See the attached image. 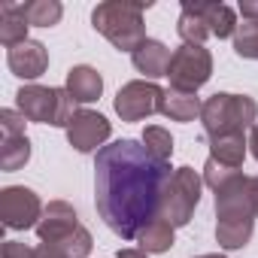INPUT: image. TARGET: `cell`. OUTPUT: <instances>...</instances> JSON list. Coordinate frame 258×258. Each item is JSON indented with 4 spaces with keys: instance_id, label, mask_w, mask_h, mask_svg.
<instances>
[{
    "instance_id": "obj_1",
    "label": "cell",
    "mask_w": 258,
    "mask_h": 258,
    "mask_svg": "<svg viewBox=\"0 0 258 258\" xmlns=\"http://www.w3.org/2000/svg\"><path fill=\"white\" fill-rule=\"evenodd\" d=\"M173 176L170 161H158L143 140H115L94 158V204L103 225L137 240L140 228L161 216V198Z\"/></svg>"
},
{
    "instance_id": "obj_2",
    "label": "cell",
    "mask_w": 258,
    "mask_h": 258,
    "mask_svg": "<svg viewBox=\"0 0 258 258\" xmlns=\"http://www.w3.org/2000/svg\"><path fill=\"white\" fill-rule=\"evenodd\" d=\"M152 4H127V0H106L97 4L91 13V25L100 37H106L118 52H137L149 37H146V25H143V13Z\"/></svg>"
},
{
    "instance_id": "obj_3",
    "label": "cell",
    "mask_w": 258,
    "mask_h": 258,
    "mask_svg": "<svg viewBox=\"0 0 258 258\" xmlns=\"http://www.w3.org/2000/svg\"><path fill=\"white\" fill-rule=\"evenodd\" d=\"M201 124L207 137H222V134H246L258 124V103L249 94H231L219 91L204 100L201 109Z\"/></svg>"
},
{
    "instance_id": "obj_4",
    "label": "cell",
    "mask_w": 258,
    "mask_h": 258,
    "mask_svg": "<svg viewBox=\"0 0 258 258\" xmlns=\"http://www.w3.org/2000/svg\"><path fill=\"white\" fill-rule=\"evenodd\" d=\"M16 106L28 121L64 127V131L73 124L79 112L67 88H49V85H22L16 91Z\"/></svg>"
},
{
    "instance_id": "obj_5",
    "label": "cell",
    "mask_w": 258,
    "mask_h": 258,
    "mask_svg": "<svg viewBox=\"0 0 258 258\" xmlns=\"http://www.w3.org/2000/svg\"><path fill=\"white\" fill-rule=\"evenodd\" d=\"M201 188L204 176H198L195 167H176L161 198V219H167L173 228H185L201 204Z\"/></svg>"
},
{
    "instance_id": "obj_6",
    "label": "cell",
    "mask_w": 258,
    "mask_h": 258,
    "mask_svg": "<svg viewBox=\"0 0 258 258\" xmlns=\"http://www.w3.org/2000/svg\"><path fill=\"white\" fill-rule=\"evenodd\" d=\"M213 76V55L207 46H188L182 43L173 58H170V70H167V79H170V88H179V91H195L201 85H207Z\"/></svg>"
},
{
    "instance_id": "obj_7",
    "label": "cell",
    "mask_w": 258,
    "mask_h": 258,
    "mask_svg": "<svg viewBox=\"0 0 258 258\" xmlns=\"http://www.w3.org/2000/svg\"><path fill=\"white\" fill-rule=\"evenodd\" d=\"M161 97H164L161 85H155L149 79H134L118 88L112 106L121 121H143V118L161 112Z\"/></svg>"
},
{
    "instance_id": "obj_8",
    "label": "cell",
    "mask_w": 258,
    "mask_h": 258,
    "mask_svg": "<svg viewBox=\"0 0 258 258\" xmlns=\"http://www.w3.org/2000/svg\"><path fill=\"white\" fill-rule=\"evenodd\" d=\"M43 201L34 188L28 185H7L0 191V219L4 228L10 231H28L37 228V222L43 219Z\"/></svg>"
},
{
    "instance_id": "obj_9",
    "label": "cell",
    "mask_w": 258,
    "mask_h": 258,
    "mask_svg": "<svg viewBox=\"0 0 258 258\" xmlns=\"http://www.w3.org/2000/svg\"><path fill=\"white\" fill-rule=\"evenodd\" d=\"M109 134H112V124H109L106 115H100L94 109H79L73 124L67 127V143L76 152L88 155V152H100L106 146Z\"/></svg>"
},
{
    "instance_id": "obj_10",
    "label": "cell",
    "mask_w": 258,
    "mask_h": 258,
    "mask_svg": "<svg viewBox=\"0 0 258 258\" xmlns=\"http://www.w3.org/2000/svg\"><path fill=\"white\" fill-rule=\"evenodd\" d=\"M7 64H10L13 76L34 85V79H40L49 70V49L43 43H37V40H25V43L13 46L7 52Z\"/></svg>"
},
{
    "instance_id": "obj_11",
    "label": "cell",
    "mask_w": 258,
    "mask_h": 258,
    "mask_svg": "<svg viewBox=\"0 0 258 258\" xmlns=\"http://www.w3.org/2000/svg\"><path fill=\"white\" fill-rule=\"evenodd\" d=\"M76 228H79L76 210L67 201H49L43 210V219L37 222V237H40V243H52V240L73 234Z\"/></svg>"
},
{
    "instance_id": "obj_12",
    "label": "cell",
    "mask_w": 258,
    "mask_h": 258,
    "mask_svg": "<svg viewBox=\"0 0 258 258\" xmlns=\"http://www.w3.org/2000/svg\"><path fill=\"white\" fill-rule=\"evenodd\" d=\"M170 58H173V52H170L161 40H146V43L131 55V64H134L137 73H143V79L155 82V79L167 76V70H170Z\"/></svg>"
},
{
    "instance_id": "obj_13",
    "label": "cell",
    "mask_w": 258,
    "mask_h": 258,
    "mask_svg": "<svg viewBox=\"0 0 258 258\" xmlns=\"http://www.w3.org/2000/svg\"><path fill=\"white\" fill-rule=\"evenodd\" d=\"M91 246H94L91 231L79 225L73 234H67V237H61V240L40 243V246H37V258H88Z\"/></svg>"
},
{
    "instance_id": "obj_14",
    "label": "cell",
    "mask_w": 258,
    "mask_h": 258,
    "mask_svg": "<svg viewBox=\"0 0 258 258\" xmlns=\"http://www.w3.org/2000/svg\"><path fill=\"white\" fill-rule=\"evenodd\" d=\"M191 7L207 22L210 37H219V40H228L231 37L234 40V34H237V13L228 4H216V0H191Z\"/></svg>"
},
{
    "instance_id": "obj_15",
    "label": "cell",
    "mask_w": 258,
    "mask_h": 258,
    "mask_svg": "<svg viewBox=\"0 0 258 258\" xmlns=\"http://www.w3.org/2000/svg\"><path fill=\"white\" fill-rule=\"evenodd\" d=\"M64 88L70 91V97L76 103H94L103 94V76L88 64H76V67L67 70V85Z\"/></svg>"
},
{
    "instance_id": "obj_16",
    "label": "cell",
    "mask_w": 258,
    "mask_h": 258,
    "mask_svg": "<svg viewBox=\"0 0 258 258\" xmlns=\"http://www.w3.org/2000/svg\"><path fill=\"white\" fill-rule=\"evenodd\" d=\"M201 109H204V100L195 94V91H179V88H167L164 97H161V115L170 118V121H195L201 118Z\"/></svg>"
},
{
    "instance_id": "obj_17",
    "label": "cell",
    "mask_w": 258,
    "mask_h": 258,
    "mask_svg": "<svg viewBox=\"0 0 258 258\" xmlns=\"http://www.w3.org/2000/svg\"><path fill=\"white\" fill-rule=\"evenodd\" d=\"M28 19L22 13V4H13V0H4L0 4V43L7 49L19 46L28 40Z\"/></svg>"
},
{
    "instance_id": "obj_18",
    "label": "cell",
    "mask_w": 258,
    "mask_h": 258,
    "mask_svg": "<svg viewBox=\"0 0 258 258\" xmlns=\"http://www.w3.org/2000/svg\"><path fill=\"white\" fill-rule=\"evenodd\" d=\"M246 149H249L246 134H222V137H210V158H216L219 164L243 167Z\"/></svg>"
},
{
    "instance_id": "obj_19",
    "label": "cell",
    "mask_w": 258,
    "mask_h": 258,
    "mask_svg": "<svg viewBox=\"0 0 258 258\" xmlns=\"http://www.w3.org/2000/svg\"><path fill=\"white\" fill-rule=\"evenodd\" d=\"M173 225L167 222V219H152L146 228H140V234H137V243H140V249L143 252H149V255H158V252H170V246L176 243L173 240Z\"/></svg>"
},
{
    "instance_id": "obj_20",
    "label": "cell",
    "mask_w": 258,
    "mask_h": 258,
    "mask_svg": "<svg viewBox=\"0 0 258 258\" xmlns=\"http://www.w3.org/2000/svg\"><path fill=\"white\" fill-rule=\"evenodd\" d=\"M176 34L188 46H204V40L210 37V28L201 19V13L191 7V0H182V13H179V22H176Z\"/></svg>"
},
{
    "instance_id": "obj_21",
    "label": "cell",
    "mask_w": 258,
    "mask_h": 258,
    "mask_svg": "<svg viewBox=\"0 0 258 258\" xmlns=\"http://www.w3.org/2000/svg\"><path fill=\"white\" fill-rule=\"evenodd\" d=\"M31 161V140L25 137H4L0 140V170H22Z\"/></svg>"
},
{
    "instance_id": "obj_22",
    "label": "cell",
    "mask_w": 258,
    "mask_h": 258,
    "mask_svg": "<svg viewBox=\"0 0 258 258\" xmlns=\"http://www.w3.org/2000/svg\"><path fill=\"white\" fill-rule=\"evenodd\" d=\"M22 13L31 28H55L64 16V7L58 0H31V4H22Z\"/></svg>"
},
{
    "instance_id": "obj_23",
    "label": "cell",
    "mask_w": 258,
    "mask_h": 258,
    "mask_svg": "<svg viewBox=\"0 0 258 258\" xmlns=\"http://www.w3.org/2000/svg\"><path fill=\"white\" fill-rule=\"evenodd\" d=\"M140 140H143V146L158 161H170V155H173V137H170V131H164V127H158V124H149Z\"/></svg>"
},
{
    "instance_id": "obj_24",
    "label": "cell",
    "mask_w": 258,
    "mask_h": 258,
    "mask_svg": "<svg viewBox=\"0 0 258 258\" xmlns=\"http://www.w3.org/2000/svg\"><path fill=\"white\" fill-rule=\"evenodd\" d=\"M234 52L246 61H258V22H243L237 25L234 34Z\"/></svg>"
},
{
    "instance_id": "obj_25",
    "label": "cell",
    "mask_w": 258,
    "mask_h": 258,
    "mask_svg": "<svg viewBox=\"0 0 258 258\" xmlns=\"http://www.w3.org/2000/svg\"><path fill=\"white\" fill-rule=\"evenodd\" d=\"M240 173H243L240 167H228V164H219L216 158H207V164H204V182H207L213 191H219V188L231 185V182H234Z\"/></svg>"
},
{
    "instance_id": "obj_26",
    "label": "cell",
    "mask_w": 258,
    "mask_h": 258,
    "mask_svg": "<svg viewBox=\"0 0 258 258\" xmlns=\"http://www.w3.org/2000/svg\"><path fill=\"white\" fill-rule=\"evenodd\" d=\"M25 115L19 109H0V131L4 137H25Z\"/></svg>"
},
{
    "instance_id": "obj_27",
    "label": "cell",
    "mask_w": 258,
    "mask_h": 258,
    "mask_svg": "<svg viewBox=\"0 0 258 258\" xmlns=\"http://www.w3.org/2000/svg\"><path fill=\"white\" fill-rule=\"evenodd\" d=\"M4 258H37V246H28L22 240H7L4 249H0Z\"/></svg>"
},
{
    "instance_id": "obj_28",
    "label": "cell",
    "mask_w": 258,
    "mask_h": 258,
    "mask_svg": "<svg viewBox=\"0 0 258 258\" xmlns=\"http://www.w3.org/2000/svg\"><path fill=\"white\" fill-rule=\"evenodd\" d=\"M240 16L243 22H258V0H240Z\"/></svg>"
},
{
    "instance_id": "obj_29",
    "label": "cell",
    "mask_w": 258,
    "mask_h": 258,
    "mask_svg": "<svg viewBox=\"0 0 258 258\" xmlns=\"http://www.w3.org/2000/svg\"><path fill=\"white\" fill-rule=\"evenodd\" d=\"M246 140H249V152H252V158L258 161V124H255L252 131L246 134Z\"/></svg>"
},
{
    "instance_id": "obj_30",
    "label": "cell",
    "mask_w": 258,
    "mask_h": 258,
    "mask_svg": "<svg viewBox=\"0 0 258 258\" xmlns=\"http://www.w3.org/2000/svg\"><path fill=\"white\" fill-rule=\"evenodd\" d=\"M115 258H149V252H143V249H118Z\"/></svg>"
},
{
    "instance_id": "obj_31",
    "label": "cell",
    "mask_w": 258,
    "mask_h": 258,
    "mask_svg": "<svg viewBox=\"0 0 258 258\" xmlns=\"http://www.w3.org/2000/svg\"><path fill=\"white\" fill-rule=\"evenodd\" d=\"M252 198H255V210H258V176H252Z\"/></svg>"
},
{
    "instance_id": "obj_32",
    "label": "cell",
    "mask_w": 258,
    "mask_h": 258,
    "mask_svg": "<svg viewBox=\"0 0 258 258\" xmlns=\"http://www.w3.org/2000/svg\"><path fill=\"white\" fill-rule=\"evenodd\" d=\"M198 258H225V255H219V252H207V255H198Z\"/></svg>"
}]
</instances>
